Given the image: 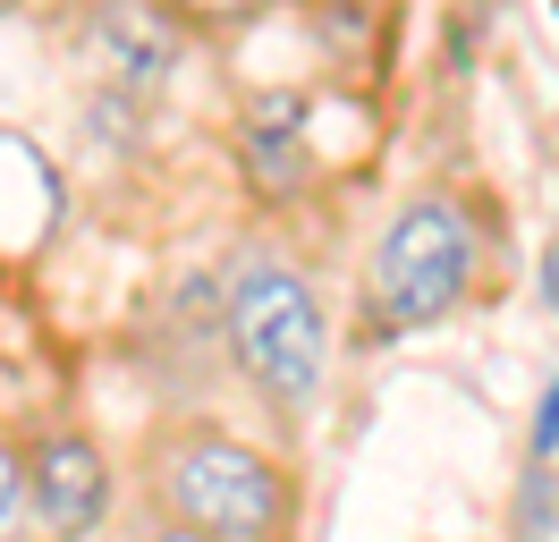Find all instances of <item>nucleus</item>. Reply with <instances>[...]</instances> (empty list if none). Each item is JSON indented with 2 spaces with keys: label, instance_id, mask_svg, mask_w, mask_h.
<instances>
[{
  "label": "nucleus",
  "instance_id": "nucleus-1",
  "mask_svg": "<svg viewBox=\"0 0 559 542\" xmlns=\"http://www.w3.org/2000/svg\"><path fill=\"white\" fill-rule=\"evenodd\" d=\"M475 297H491V212L466 187H416L407 203H390V221L356 263L348 339L399 347L416 331L457 322Z\"/></svg>",
  "mask_w": 559,
  "mask_h": 542
},
{
  "label": "nucleus",
  "instance_id": "nucleus-2",
  "mask_svg": "<svg viewBox=\"0 0 559 542\" xmlns=\"http://www.w3.org/2000/svg\"><path fill=\"white\" fill-rule=\"evenodd\" d=\"M136 492L178 526L212 542H297L306 526V492L288 449L238 433L221 415H162L136 440Z\"/></svg>",
  "mask_w": 559,
  "mask_h": 542
},
{
  "label": "nucleus",
  "instance_id": "nucleus-3",
  "mask_svg": "<svg viewBox=\"0 0 559 542\" xmlns=\"http://www.w3.org/2000/svg\"><path fill=\"white\" fill-rule=\"evenodd\" d=\"M221 356L288 433L322 406L340 339H331V305H322L314 271L297 255H280V246L229 255V271H221Z\"/></svg>",
  "mask_w": 559,
  "mask_h": 542
},
{
  "label": "nucleus",
  "instance_id": "nucleus-4",
  "mask_svg": "<svg viewBox=\"0 0 559 542\" xmlns=\"http://www.w3.org/2000/svg\"><path fill=\"white\" fill-rule=\"evenodd\" d=\"M26 467V534L35 542H103L119 517V458L85 424H43L17 433Z\"/></svg>",
  "mask_w": 559,
  "mask_h": 542
},
{
  "label": "nucleus",
  "instance_id": "nucleus-5",
  "mask_svg": "<svg viewBox=\"0 0 559 542\" xmlns=\"http://www.w3.org/2000/svg\"><path fill=\"white\" fill-rule=\"evenodd\" d=\"M69 43H76V60L94 68V85H103V94H128V102L170 94V76L187 68V34H178L153 0H85Z\"/></svg>",
  "mask_w": 559,
  "mask_h": 542
},
{
  "label": "nucleus",
  "instance_id": "nucleus-6",
  "mask_svg": "<svg viewBox=\"0 0 559 542\" xmlns=\"http://www.w3.org/2000/svg\"><path fill=\"white\" fill-rule=\"evenodd\" d=\"M229 153H238V178L254 187V203H306L322 187V136H314V94L306 85H280V94H254L229 128Z\"/></svg>",
  "mask_w": 559,
  "mask_h": 542
},
{
  "label": "nucleus",
  "instance_id": "nucleus-7",
  "mask_svg": "<svg viewBox=\"0 0 559 542\" xmlns=\"http://www.w3.org/2000/svg\"><path fill=\"white\" fill-rule=\"evenodd\" d=\"M153 9H162L187 43H238V34H254L272 17L280 0H153Z\"/></svg>",
  "mask_w": 559,
  "mask_h": 542
},
{
  "label": "nucleus",
  "instance_id": "nucleus-8",
  "mask_svg": "<svg viewBox=\"0 0 559 542\" xmlns=\"http://www.w3.org/2000/svg\"><path fill=\"white\" fill-rule=\"evenodd\" d=\"M26 534V467H17V433L0 424V542Z\"/></svg>",
  "mask_w": 559,
  "mask_h": 542
},
{
  "label": "nucleus",
  "instance_id": "nucleus-9",
  "mask_svg": "<svg viewBox=\"0 0 559 542\" xmlns=\"http://www.w3.org/2000/svg\"><path fill=\"white\" fill-rule=\"evenodd\" d=\"M551 458H559V373L543 390V415H534V467H551Z\"/></svg>",
  "mask_w": 559,
  "mask_h": 542
},
{
  "label": "nucleus",
  "instance_id": "nucleus-10",
  "mask_svg": "<svg viewBox=\"0 0 559 542\" xmlns=\"http://www.w3.org/2000/svg\"><path fill=\"white\" fill-rule=\"evenodd\" d=\"M128 542H212V534L178 526V517H162V508H144V517H136V534H128Z\"/></svg>",
  "mask_w": 559,
  "mask_h": 542
},
{
  "label": "nucleus",
  "instance_id": "nucleus-11",
  "mask_svg": "<svg viewBox=\"0 0 559 542\" xmlns=\"http://www.w3.org/2000/svg\"><path fill=\"white\" fill-rule=\"evenodd\" d=\"M543 305L559 314V229H551V246H543Z\"/></svg>",
  "mask_w": 559,
  "mask_h": 542
},
{
  "label": "nucleus",
  "instance_id": "nucleus-12",
  "mask_svg": "<svg viewBox=\"0 0 559 542\" xmlns=\"http://www.w3.org/2000/svg\"><path fill=\"white\" fill-rule=\"evenodd\" d=\"M306 9H340L348 17V9H382V0H306Z\"/></svg>",
  "mask_w": 559,
  "mask_h": 542
},
{
  "label": "nucleus",
  "instance_id": "nucleus-13",
  "mask_svg": "<svg viewBox=\"0 0 559 542\" xmlns=\"http://www.w3.org/2000/svg\"><path fill=\"white\" fill-rule=\"evenodd\" d=\"M9 9H17V0H0V17H9Z\"/></svg>",
  "mask_w": 559,
  "mask_h": 542
}]
</instances>
